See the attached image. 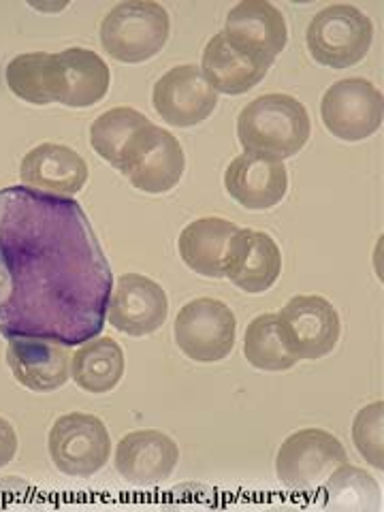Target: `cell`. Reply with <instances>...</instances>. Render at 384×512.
I'll return each instance as SVG.
<instances>
[{
  "label": "cell",
  "instance_id": "obj_1",
  "mask_svg": "<svg viewBox=\"0 0 384 512\" xmlns=\"http://www.w3.org/2000/svg\"><path fill=\"white\" fill-rule=\"evenodd\" d=\"M114 274L73 197L0 188V335L82 346L105 327Z\"/></svg>",
  "mask_w": 384,
  "mask_h": 512
},
{
  "label": "cell",
  "instance_id": "obj_2",
  "mask_svg": "<svg viewBox=\"0 0 384 512\" xmlns=\"http://www.w3.org/2000/svg\"><path fill=\"white\" fill-rule=\"evenodd\" d=\"M312 122L306 107L291 94H265L250 101L237 120V137L246 152L291 158L310 139Z\"/></svg>",
  "mask_w": 384,
  "mask_h": 512
},
{
  "label": "cell",
  "instance_id": "obj_3",
  "mask_svg": "<svg viewBox=\"0 0 384 512\" xmlns=\"http://www.w3.org/2000/svg\"><path fill=\"white\" fill-rule=\"evenodd\" d=\"M171 32L167 9L154 0H124L101 24L103 50L118 62L137 64L163 50Z\"/></svg>",
  "mask_w": 384,
  "mask_h": 512
},
{
  "label": "cell",
  "instance_id": "obj_4",
  "mask_svg": "<svg viewBox=\"0 0 384 512\" xmlns=\"http://www.w3.org/2000/svg\"><path fill=\"white\" fill-rule=\"evenodd\" d=\"M184 167L186 158L178 137L152 122L143 124L126 141L116 165L137 190L148 195H165L173 190L182 180Z\"/></svg>",
  "mask_w": 384,
  "mask_h": 512
},
{
  "label": "cell",
  "instance_id": "obj_5",
  "mask_svg": "<svg viewBox=\"0 0 384 512\" xmlns=\"http://www.w3.org/2000/svg\"><path fill=\"white\" fill-rule=\"evenodd\" d=\"M374 39V24L352 5H329L320 9L306 32L310 56L329 69H350L359 64Z\"/></svg>",
  "mask_w": 384,
  "mask_h": 512
},
{
  "label": "cell",
  "instance_id": "obj_6",
  "mask_svg": "<svg viewBox=\"0 0 384 512\" xmlns=\"http://www.w3.org/2000/svg\"><path fill=\"white\" fill-rule=\"evenodd\" d=\"M348 461L344 444L325 429H301L288 436L276 459L280 483L293 491H316Z\"/></svg>",
  "mask_w": 384,
  "mask_h": 512
},
{
  "label": "cell",
  "instance_id": "obj_7",
  "mask_svg": "<svg viewBox=\"0 0 384 512\" xmlns=\"http://www.w3.org/2000/svg\"><path fill=\"white\" fill-rule=\"evenodd\" d=\"M47 448L54 466L67 476L88 478L105 468L111 438L105 423L94 414L71 412L52 425Z\"/></svg>",
  "mask_w": 384,
  "mask_h": 512
},
{
  "label": "cell",
  "instance_id": "obj_8",
  "mask_svg": "<svg viewBox=\"0 0 384 512\" xmlns=\"http://www.w3.org/2000/svg\"><path fill=\"white\" fill-rule=\"evenodd\" d=\"M237 320L227 303L201 297L186 303L175 316V342L197 363H218L235 346Z\"/></svg>",
  "mask_w": 384,
  "mask_h": 512
},
{
  "label": "cell",
  "instance_id": "obj_9",
  "mask_svg": "<svg viewBox=\"0 0 384 512\" xmlns=\"http://www.w3.org/2000/svg\"><path fill=\"white\" fill-rule=\"evenodd\" d=\"M111 84L105 60L86 47L50 54L45 67V92L52 103L84 109L103 101Z\"/></svg>",
  "mask_w": 384,
  "mask_h": 512
},
{
  "label": "cell",
  "instance_id": "obj_10",
  "mask_svg": "<svg viewBox=\"0 0 384 512\" xmlns=\"http://www.w3.org/2000/svg\"><path fill=\"white\" fill-rule=\"evenodd\" d=\"M286 350L297 361H316L335 348L340 340V314L333 303L320 295H297L278 314Z\"/></svg>",
  "mask_w": 384,
  "mask_h": 512
},
{
  "label": "cell",
  "instance_id": "obj_11",
  "mask_svg": "<svg viewBox=\"0 0 384 512\" xmlns=\"http://www.w3.org/2000/svg\"><path fill=\"white\" fill-rule=\"evenodd\" d=\"M320 116L327 131L342 141L372 137L384 120L382 92L363 77L335 82L320 101Z\"/></svg>",
  "mask_w": 384,
  "mask_h": 512
},
{
  "label": "cell",
  "instance_id": "obj_12",
  "mask_svg": "<svg viewBox=\"0 0 384 512\" xmlns=\"http://www.w3.org/2000/svg\"><path fill=\"white\" fill-rule=\"evenodd\" d=\"M152 103L167 124L190 128L212 116L218 105V92L210 86L197 64H180L158 79Z\"/></svg>",
  "mask_w": 384,
  "mask_h": 512
},
{
  "label": "cell",
  "instance_id": "obj_13",
  "mask_svg": "<svg viewBox=\"0 0 384 512\" xmlns=\"http://www.w3.org/2000/svg\"><path fill=\"white\" fill-rule=\"evenodd\" d=\"M169 299L163 286L148 276L124 274L111 288L107 323L118 331L143 338L165 325Z\"/></svg>",
  "mask_w": 384,
  "mask_h": 512
},
{
  "label": "cell",
  "instance_id": "obj_14",
  "mask_svg": "<svg viewBox=\"0 0 384 512\" xmlns=\"http://www.w3.org/2000/svg\"><path fill=\"white\" fill-rule=\"evenodd\" d=\"M224 37L254 60L274 64L288 41V28L282 11L267 0H242L224 24Z\"/></svg>",
  "mask_w": 384,
  "mask_h": 512
},
{
  "label": "cell",
  "instance_id": "obj_15",
  "mask_svg": "<svg viewBox=\"0 0 384 512\" xmlns=\"http://www.w3.org/2000/svg\"><path fill=\"white\" fill-rule=\"evenodd\" d=\"M229 195L252 212L276 207L288 188V173L282 160L259 152H244L231 160L224 173Z\"/></svg>",
  "mask_w": 384,
  "mask_h": 512
},
{
  "label": "cell",
  "instance_id": "obj_16",
  "mask_svg": "<svg viewBox=\"0 0 384 512\" xmlns=\"http://www.w3.org/2000/svg\"><path fill=\"white\" fill-rule=\"evenodd\" d=\"M282 274V252L276 239L263 231L239 229L227 250L224 278L244 293L259 295L269 291Z\"/></svg>",
  "mask_w": 384,
  "mask_h": 512
},
{
  "label": "cell",
  "instance_id": "obj_17",
  "mask_svg": "<svg viewBox=\"0 0 384 512\" xmlns=\"http://www.w3.org/2000/svg\"><path fill=\"white\" fill-rule=\"evenodd\" d=\"M180 461V448L163 431L141 429L126 434L116 448V470L131 485L165 483Z\"/></svg>",
  "mask_w": 384,
  "mask_h": 512
},
{
  "label": "cell",
  "instance_id": "obj_18",
  "mask_svg": "<svg viewBox=\"0 0 384 512\" xmlns=\"http://www.w3.org/2000/svg\"><path fill=\"white\" fill-rule=\"evenodd\" d=\"M22 186L54 197H73L88 182V165L73 148L60 143H41L20 165Z\"/></svg>",
  "mask_w": 384,
  "mask_h": 512
},
{
  "label": "cell",
  "instance_id": "obj_19",
  "mask_svg": "<svg viewBox=\"0 0 384 512\" xmlns=\"http://www.w3.org/2000/svg\"><path fill=\"white\" fill-rule=\"evenodd\" d=\"M7 342V365L22 387L50 393L69 382L71 357L67 346L41 338H11Z\"/></svg>",
  "mask_w": 384,
  "mask_h": 512
},
{
  "label": "cell",
  "instance_id": "obj_20",
  "mask_svg": "<svg viewBox=\"0 0 384 512\" xmlns=\"http://www.w3.org/2000/svg\"><path fill=\"white\" fill-rule=\"evenodd\" d=\"M267 71L265 62L244 54L224 37V32L210 39L201 58V73L218 94H246L263 82Z\"/></svg>",
  "mask_w": 384,
  "mask_h": 512
},
{
  "label": "cell",
  "instance_id": "obj_21",
  "mask_svg": "<svg viewBox=\"0 0 384 512\" xmlns=\"http://www.w3.org/2000/svg\"><path fill=\"white\" fill-rule=\"evenodd\" d=\"M239 227L224 218H199L180 233L178 248L182 261L205 278H224V261Z\"/></svg>",
  "mask_w": 384,
  "mask_h": 512
},
{
  "label": "cell",
  "instance_id": "obj_22",
  "mask_svg": "<svg viewBox=\"0 0 384 512\" xmlns=\"http://www.w3.org/2000/svg\"><path fill=\"white\" fill-rule=\"evenodd\" d=\"M124 376V350L122 346L103 335L84 342L71 357V378L86 393L103 395L114 391Z\"/></svg>",
  "mask_w": 384,
  "mask_h": 512
},
{
  "label": "cell",
  "instance_id": "obj_23",
  "mask_svg": "<svg viewBox=\"0 0 384 512\" xmlns=\"http://www.w3.org/2000/svg\"><path fill=\"white\" fill-rule=\"evenodd\" d=\"M244 355L248 363L263 372H286L299 361L286 350L278 314L256 316L246 329Z\"/></svg>",
  "mask_w": 384,
  "mask_h": 512
},
{
  "label": "cell",
  "instance_id": "obj_24",
  "mask_svg": "<svg viewBox=\"0 0 384 512\" xmlns=\"http://www.w3.org/2000/svg\"><path fill=\"white\" fill-rule=\"evenodd\" d=\"M148 122L150 120L133 107H114L105 111L90 126V143L94 152L105 158L111 167H116L126 141Z\"/></svg>",
  "mask_w": 384,
  "mask_h": 512
},
{
  "label": "cell",
  "instance_id": "obj_25",
  "mask_svg": "<svg viewBox=\"0 0 384 512\" xmlns=\"http://www.w3.org/2000/svg\"><path fill=\"white\" fill-rule=\"evenodd\" d=\"M320 489L325 493V504L329 508L374 510L380 506V489L374 478L365 470L350 466L348 461L344 466L335 468Z\"/></svg>",
  "mask_w": 384,
  "mask_h": 512
},
{
  "label": "cell",
  "instance_id": "obj_26",
  "mask_svg": "<svg viewBox=\"0 0 384 512\" xmlns=\"http://www.w3.org/2000/svg\"><path fill=\"white\" fill-rule=\"evenodd\" d=\"M50 54L26 52L15 56L5 69V79L9 90L18 99L30 105H50V96L45 92V67Z\"/></svg>",
  "mask_w": 384,
  "mask_h": 512
},
{
  "label": "cell",
  "instance_id": "obj_27",
  "mask_svg": "<svg viewBox=\"0 0 384 512\" xmlns=\"http://www.w3.org/2000/svg\"><path fill=\"white\" fill-rule=\"evenodd\" d=\"M352 442L370 466L384 470V402L359 410L352 423Z\"/></svg>",
  "mask_w": 384,
  "mask_h": 512
},
{
  "label": "cell",
  "instance_id": "obj_28",
  "mask_svg": "<svg viewBox=\"0 0 384 512\" xmlns=\"http://www.w3.org/2000/svg\"><path fill=\"white\" fill-rule=\"evenodd\" d=\"M15 453H18V436H15L13 425L0 416V468L9 466Z\"/></svg>",
  "mask_w": 384,
  "mask_h": 512
}]
</instances>
